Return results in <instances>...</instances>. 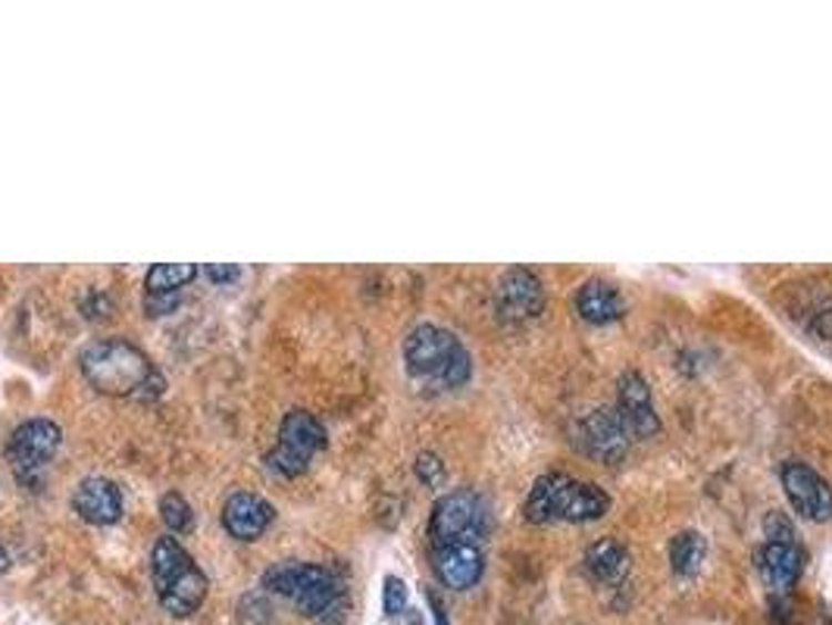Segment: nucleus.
<instances>
[{"instance_id": "1", "label": "nucleus", "mask_w": 832, "mask_h": 625, "mask_svg": "<svg viewBox=\"0 0 832 625\" xmlns=\"http://www.w3.org/2000/svg\"><path fill=\"white\" fill-rule=\"evenodd\" d=\"M79 366L88 382L101 395L113 398L154 400L166 388L154 360L125 338H104L88 345L79 357Z\"/></svg>"}, {"instance_id": "2", "label": "nucleus", "mask_w": 832, "mask_h": 625, "mask_svg": "<svg viewBox=\"0 0 832 625\" xmlns=\"http://www.w3.org/2000/svg\"><path fill=\"white\" fill-rule=\"evenodd\" d=\"M151 578H154L156 601L170 616L185 619L191 613H197L201 604L207 601V575L173 535H163V539L154 541Z\"/></svg>"}, {"instance_id": "3", "label": "nucleus", "mask_w": 832, "mask_h": 625, "mask_svg": "<svg viewBox=\"0 0 832 625\" xmlns=\"http://www.w3.org/2000/svg\"><path fill=\"white\" fill-rule=\"evenodd\" d=\"M610 510V498L605 488L595 482H579L567 472H548L536 479L526 498V520L529 522H595Z\"/></svg>"}, {"instance_id": "4", "label": "nucleus", "mask_w": 832, "mask_h": 625, "mask_svg": "<svg viewBox=\"0 0 832 625\" xmlns=\"http://www.w3.org/2000/svg\"><path fill=\"white\" fill-rule=\"evenodd\" d=\"M404 363L416 379H429L445 388H460L473 372V360L467 348L457 341V335L433 322H423L407 335Z\"/></svg>"}, {"instance_id": "5", "label": "nucleus", "mask_w": 832, "mask_h": 625, "mask_svg": "<svg viewBox=\"0 0 832 625\" xmlns=\"http://www.w3.org/2000/svg\"><path fill=\"white\" fill-rule=\"evenodd\" d=\"M263 588L273 591L278 597H288L304 616H326L342 601L338 578L319 566L304 560H282L263 573Z\"/></svg>"}, {"instance_id": "6", "label": "nucleus", "mask_w": 832, "mask_h": 625, "mask_svg": "<svg viewBox=\"0 0 832 625\" xmlns=\"http://www.w3.org/2000/svg\"><path fill=\"white\" fill-rule=\"evenodd\" d=\"M326 448V429L323 422L307 410H288L278 422L276 448L266 453V467L276 475L295 479L304 475L311 460Z\"/></svg>"}, {"instance_id": "7", "label": "nucleus", "mask_w": 832, "mask_h": 625, "mask_svg": "<svg viewBox=\"0 0 832 625\" xmlns=\"http://www.w3.org/2000/svg\"><path fill=\"white\" fill-rule=\"evenodd\" d=\"M60 441H63V432L53 419L32 417L19 422L7 441V460L19 485H41V475L60 451Z\"/></svg>"}, {"instance_id": "8", "label": "nucleus", "mask_w": 832, "mask_h": 625, "mask_svg": "<svg viewBox=\"0 0 832 625\" xmlns=\"http://www.w3.org/2000/svg\"><path fill=\"white\" fill-rule=\"evenodd\" d=\"M483 520L486 510L476 491L460 488L445 498H438L429 516V541L433 547L451 544V541H483Z\"/></svg>"}, {"instance_id": "9", "label": "nucleus", "mask_w": 832, "mask_h": 625, "mask_svg": "<svg viewBox=\"0 0 832 625\" xmlns=\"http://www.w3.org/2000/svg\"><path fill=\"white\" fill-rule=\"evenodd\" d=\"M782 488L789 494V501L804 520L826 522L832 516V488L830 482L816 472L814 467L801 463V460H789L780 469Z\"/></svg>"}, {"instance_id": "10", "label": "nucleus", "mask_w": 832, "mask_h": 625, "mask_svg": "<svg viewBox=\"0 0 832 625\" xmlns=\"http://www.w3.org/2000/svg\"><path fill=\"white\" fill-rule=\"evenodd\" d=\"M545 310V288L532 269L514 266L498 281V312L504 322H529Z\"/></svg>"}, {"instance_id": "11", "label": "nucleus", "mask_w": 832, "mask_h": 625, "mask_svg": "<svg viewBox=\"0 0 832 625\" xmlns=\"http://www.w3.org/2000/svg\"><path fill=\"white\" fill-rule=\"evenodd\" d=\"M433 563L435 575L442 578L445 588H473L483 578V570H486L483 541H451V544L433 547Z\"/></svg>"}, {"instance_id": "12", "label": "nucleus", "mask_w": 832, "mask_h": 625, "mask_svg": "<svg viewBox=\"0 0 832 625\" xmlns=\"http://www.w3.org/2000/svg\"><path fill=\"white\" fill-rule=\"evenodd\" d=\"M617 417L623 422L629 438H651L660 432L658 410L651 400V388L642 379V372H626L617 391Z\"/></svg>"}, {"instance_id": "13", "label": "nucleus", "mask_w": 832, "mask_h": 625, "mask_svg": "<svg viewBox=\"0 0 832 625\" xmlns=\"http://www.w3.org/2000/svg\"><path fill=\"white\" fill-rule=\"evenodd\" d=\"M72 510L88 525H113L122 516V494L104 475H85L72 491Z\"/></svg>"}, {"instance_id": "14", "label": "nucleus", "mask_w": 832, "mask_h": 625, "mask_svg": "<svg viewBox=\"0 0 832 625\" xmlns=\"http://www.w3.org/2000/svg\"><path fill=\"white\" fill-rule=\"evenodd\" d=\"M276 510L254 491H232L223 504V529L235 541H257L270 529Z\"/></svg>"}, {"instance_id": "15", "label": "nucleus", "mask_w": 832, "mask_h": 625, "mask_svg": "<svg viewBox=\"0 0 832 625\" xmlns=\"http://www.w3.org/2000/svg\"><path fill=\"white\" fill-rule=\"evenodd\" d=\"M579 441L591 457H598L605 463L620 460L626 453L629 434H626L623 422L617 417V407H598L595 413L582 419V438Z\"/></svg>"}, {"instance_id": "16", "label": "nucleus", "mask_w": 832, "mask_h": 625, "mask_svg": "<svg viewBox=\"0 0 832 625\" xmlns=\"http://www.w3.org/2000/svg\"><path fill=\"white\" fill-rule=\"evenodd\" d=\"M758 563H761V575L763 582H767V588L777 591V594H785L801 578L804 554H801L798 544L767 541L761 547V554H758Z\"/></svg>"}, {"instance_id": "17", "label": "nucleus", "mask_w": 832, "mask_h": 625, "mask_svg": "<svg viewBox=\"0 0 832 625\" xmlns=\"http://www.w3.org/2000/svg\"><path fill=\"white\" fill-rule=\"evenodd\" d=\"M576 312L591 326H605L623 316V297L605 278H589L576 291Z\"/></svg>"}, {"instance_id": "18", "label": "nucleus", "mask_w": 832, "mask_h": 625, "mask_svg": "<svg viewBox=\"0 0 832 625\" xmlns=\"http://www.w3.org/2000/svg\"><path fill=\"white\" fill-rule=\"evenodd\" d=\"M586 570L591 573V578H598L605 585H617L629 573V554L617 539L595 541L586 551Z\"/></svg>"}, {"instance_id": "19", "label": "nucleus", "mask_w": 832, "mask_h": 625, "mask_svg": "<svg viewBox=\"0 0 832 625\" xmlns=\"http://www.w3.org/2000/svg\"><path fill=\"white\" fill-rule=\"evenodd\" d=\"M197 278L194 263H156L144 276V295H173Z\"/></svg>"}, {"instance_id": "20", "label": "nucleus", "mask_w": 832, "mask_h": 625, "mask_svg": "<svg viewBox=\"0 0 832 625\" xmlns=\"http://www.w3.org/2000/svg\"><path fill=\"white\" fill-rule=\"evenodd\" d=\"M704 554H708V544L698 532H679L677 539L670 541V563H673V573L689 578L701 570L704 563Z\"/></svg>"}, {"instance_id": "21", "label": "nucleus", "mask_w": 832, "mask_h": 625, "mask_svg": "<svg viewBox=\"0 0 832 625\" xmlns=\"http://www.w3.org/2000/svg\"><path fill=\"white\" fill-rule=\"evenodd\" d=\"M160 516H163L166 529L173 535H182V532H189L191 525H194V510H191V504L179 491H166L160 498Z\"/></svg>"}, {"instance_id": "22", "label": "nucleus", "mask_w": 832, "mask_h": 625, "mask_svg": "<svg viewBox=\"0 0 832 625\" xmlns=\"http://www.w3.org/2000/svg\"><path fill=\"white\" fill-rule=\"evenodd\" d=\"M382 609L385 616H400L407 609V585L398 575H385V588H382Z\"/></svg>"}, {"instance_id": "23", "label": "nucleus", "mask_w": 832, "mask_h": 625, "mask_svg": "<svg viewBox=\"0 0 832 625\" xmlns=\"http://www.w3.org/2000/svg\"><path fill=\"white\" fill-rule=\"evenodd\" d=\"M763 532H767V539L770 541H785V544H798L795 535V525L792 520L780 513V510H770L767 513V520H763Z\"/></svg>"}, {"instance_id": "24", "label": "nucleus", "mask_w": 832, "mask_h": 625, "mask_svg": "<svg viewBox=\"0 0 832 625\" xmlns=\"http://www.w3.org/2000/svg\"><path fill=\"white\" fill-rule=\"evenodd\" d=\"M416 475H419L423 485H438V482L445 479V463L429 451L419 453V457H416Z\"/></svg>"}, {"instance_id": "25", "label": "nucleus", "mask_w": 832, "mask_h": 625, "mask_svg": "<svg viewBox=\"0 0 832 625\" xmlns=\"http://www.w3.org/2000/svg\"><path fill=\"white\" fill-rule=\"evenodd\" d=\"M179 304H182V291H173V295H144V312L148 316H166Z\"/></svg>"}, {"instance_id": "26", "label": "nucleus", "mask_w": 832, "mask_h": 625, "mask_svg": "<svg viewBox=\"0 0 832 625\" xmlns=\"http://www.w3.org/2000/svg\"><path fill=\"white\" fill-rule=\"evenodd\" d=\"M204 276H207L213 285H229V281H235V278L242 276V269H239L235 263H207V266H204Z\"/></svg>"}, {"instance_id": "27", "label": "nucleus", "mask_w": 832, "mask_h": 625, "mask_svg": "<svg viewBox=\"0 0 832 625\" xmlns=\"http://www.w3.org/2000/svg\"><path fill=\"white\" fill-rule=\"evenodd\" d=\"M429 604H433L435 625H448V616H445V607H442V601H438V597H435L433 591H429Z\"/></svg>"}, {"instance_id": "28", "label": "nucleus", "mask_w": 832, "mask_h": 625, "mask_svg": "<svg viewBox=\"0 0 832 625\" xmlns=\"http://www.w3.org/2000/svg\"><path fill=\"white\" fill-rule=\"evenodd\" d=\"M10 570V554H7V547L0 544V575L7 573Z\"/></svg>"}]
</instances>
